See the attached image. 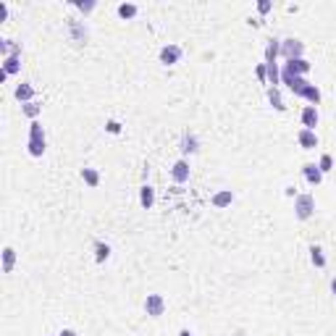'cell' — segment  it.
<instances>
[{
    "instance_id": "6da1fadb",
    "label": "cell",
    "mask_w": 336,
    "mask_h": 336,
    "mask_svg": "<svg viewBox=\"0 0 336 336\" xmlns=\"http://www.w3.org/2000/svg\"><path fill=\"white\" fill-rule=\"evenodd\" d=\"M312 210H315V200H312V195H297L294 197V213L300 221H308L312 216Z\"/></svg>"
},
{
    "instance_id": "7a4b0ae2",
    "label": "cell",
    "mask_w": 336,
    "mask_h": 336,
    "mask_svg": "<svg viewBox=\"0 0 336 336\" xmlns=\"http://www.w3.org/2000/svg\"><path fill=\"white\" fill-rule=\"evenodd\" d=\"M144 310H147V315L152 318H160L166 310V300L160 294H147V300H144Z\"/></svg>"
},
{
    "instance_id": "3957f363",
    "label": "cell",
    "mask_w": 336,
    "mask_h": 336,
    "mask_svg": "<svg viewBox=\"0 0 336 336\" xmlns=\"http://www.w3.org/2000/svg\"><path fill=\"white\" fill-rule=\"evenodd\" d=\"M281 50H284V58L286 60H297V58H302L305 45L300 40H284V42H281Z\"/></svg>"
},
{
    "instance_id": "277c9868",
    "label": "cell",
    "mask_w": 336,
    "mask_h": 336,
    "mask_svg": "<svg viewBox=\"0 0 336 336\" xmlns=\"http://www.w3.org/2000/svg\"><path fill=\"white\" fill-rule=\"evenodd\" d=\"M179 58H181V48H179V45H166V48L160 50V63H166V66L179 63Z\"/></svg>"
},
{
    "instance_id": "5b68a950",
    "label": "cell",
    "mask_w": 336,
    "mask_h": 336,
    "mask_svg": "<svg viewBox=\"0 0 336 336\" xmlns=\"http://www.w3.org/2000/svg\"><path fill=\"white\" fill-rule=\"evenodd\" d=\"M171 176H173V181H176V184H184V181H189V163H187V160H176V163H173Z\"/></svg>"
},
{
    "instance_id": "8992f818",
    "label": "cell",
    "mask_w": 336,
    "mask_h": 336,
    "mask_svg": "<svg viewBox=\"0 0 336 336\" xmlns=\"http://www.w3.org/2000/svg\"><path fill=\"white\" fill-rule=\"evenodd\" d=\"M302 173H305V179H308V184H312V187H318L320 181H323V173H320V168L315 163H308L302 168Z\"/></svg>"
},
{
    "instance_id": "52a82bcc",
    "label": "cell",
    "mask_w": 336,
    "mask_h": 336,
    "mask_svg": "<svg viewBox=\"0 0 336 336\" xmlns=\"http://www.w3.org/2000/svg\"><path fill=\"white\" fill-rule=\"evenodd\" d=\"M302 126L310 129V132H315V126H318V111H315V105H308V108L302 111Z\"/></svg>"
},
{
    "instance_id": "ba28073f",
    "label": "cell",
    "mask_w": 336,
    "mask_h": 336,
    "mask_svg": "<svg viewBox=\"0 0 336 336\" xmlns=\"http://www.w3.org/2000/svg\"><path fill=\"white\" fill-rule=\"evenodd\" d=\"M297 140H300L302 150H315L318 147V137H315V132H310V129H302V132L297 134Z\"/></svg>"
},
{
    "instance_id": "9c48e42d",
    "label": "cell",
    "mask_w": 336,
    "mask_h": 336,
    "mask_svg": "<svg viewBox=\"0 0 336 336\" xmlns=\"http://www.w3.org/2000/svg\"><path fill=\"white\" fill-rule=\"evenodd\" d=\"M152 202H155V189H152L150 184H144L142 189H140V205L142 208H152Z\"/></svg>"
},
{
    "instance_id": "30bf717a",
    "label": "cell",
    "mask_w": 336,
    "mask_h": 336,
    "mask_svg": "<svg viewBox=\"0 0 336 336\" xmlns=\"http://www.w3.org/2000/svg\"><path fill=\"white\" fill-rule=\"evenodd\" d=\"M231 202H234L231 189H221L218 195H213V205H216V208H226V205H231Z\"/></svg>"
},
{
    "instance_id": "8fae6325",
    "label": "cell",
    "mask_w": 336,
    "mask_h": 336,
    "mask_svg": "<svg viewBox=\"0 0 336 336\" xmlns=\"http://www.w3.org/2000/svg\"><path fill=\"white\" fill-rule=\"evenodd\" d=\"M310 260L315 268H326V255H323V250L318 247V244H312L310 247Z\"/></svg>"
},
{
    "instance_id": "7c38bea8",
    "label": "cell",
    "mask_w": 336,
    "mask_h": 336,
    "mask_svg": "<svg viewBox=\"0 0 336 336\" xmlns=\"http://www.w3.org/2000/svg\"><path fill=\"white\" fill-rule=\"evenodd\" d=\"M19 68H21V58H19V56H8V58L3 60V74H5V76H8V74H16Z\"/></svg>"
},
{
    "instance_id": "4fadbf2b",
    "label": "cell",
    "mask_w": 336,
    "mask_h": 336,
    "mask_svg": "<svg viewBox=\"0 0 336 336\" xmlns=\"http://www.w3.org/2000/svg\"><path fill=\"white\" fill-rule=\"evenodd\" d=\"M16 100H21V103H32V97H34V89L29 87V84H19L16 87Z\"/></svg>"
},
{
    "instance_id": "5bb4252c",
    "label": "cell",
    "mask_w": 336,
    "mask_h": 336,
    "mask_svg": "<svg viewBox=\"0 0 336 336\" xmlns=\"http://www.w3.org/2000/svg\"><path fill=\"white\" fill-rule=\"evenodd\" d=\"M82 179H84V184H89V187L100 184V173H97L95 168H82Z\"/></svg>"
},
{
    "instance_id": "9a60e30c",
    "label": "cell",
    "mask_w": 336,
    "mask_h": 336,
    "mask_svg": "<svg viewBox=\"0 0 336 336\" xmlns=\"http://www.w3.org/2000/svg\"><path fill=\"white\" fill-rule=\"evenodd\" d=\"M13 263H16V252H13L11 247L3 250V273H11L13 271Z\"/></svg>"
},
{
    "instance_id": "2e32d148",
    "label": "cell",
    "mask_w": 336,
    "mask_h": 336,
    "mask_svg": "<svg viewBox=\"0 0 336 336\" xmlns=\"http://www.w3.org/2000/svg\"><path fill=\"white\" fill-rule=\"evenodd\" d=\"M308 84H310V82L305 79V76H294V82L289 84V89H292L294 95H300V97H302V95H305V89H308Z\"/></svg>"
},
{
    "instance_id": "e0dca14e",
    "label": "cell",
    "mask_w": 336,
    "mask_h": 336,
    "mask_svg": "<svg viewBox=\"0 0 336 336\" xmlns=\"http://www.w3.org/2000/svg\"><path fill=\"white\" fill-rule=\"evenodd\" d=\"M108 257H111V247H108V244H103V242H97L95 244V260L97 263H105Z\"/></svg>"
},
{
    "instance_id": "ac0fdd59",
    "label": "cell",
    "mask_w": 336,
    "mask_h": 336,
    "mask_svg": "<svg viewBox=\"0 0 336 336\" xmlns=\"http://www.w3.org/2000/svg\"><path fill=\"white\" fill-rule=\"evenodd\" d=\"M29 152H32V155H42L45 152V137H32V140H29Z\"/></svg>"
},
{
    "instance_id": "d6986e66",
    "label": "cell",
    "mask_w": 336,
    "mask_h": 336,
    "mask_svg": "<svg viewBox=\"0 0 336 336\" xmlns=\"http://www.w3.org/2000/svg\"><path fill=\"white\" fill-rule=\"evenodd\" d=\"M276 53H279V40H268V48H265V63H276Z\"/></svg>"
},
{
    "instance_id": "ffe728a7",
    "label": "cell",
    "mask_w": 336,
    "mask_h": 336,
    "mask_svg": "<svg viewBox=\"0 0 336 336\" xmlns=\"http://www.w3.org/2000/svg\"><path fill=\"white\" fill-rule=\"evenodd\" d=\"M118 16L121 19H134L137 16V5L134 3H121L118 5Z\"/></svg>"
},
{
    "instance_id": "44dd1931",
    "label": "cell",
    "mask_w": 336,
    "mask_h": 336,
    "mask_svg": "<svg viewBox=\"0 0 336 336\" xmlns=\"http://www.w3.org/2000/svg\"><path fill=\"white\" fill-rule=\"evenodd\" d=\"M268 100H271V105H273L276 111H286V105L281 103V95H279V89H276V87H271V89H268Z\"/></svg>"
},
{
    "instance_id": "7402d4cb",
    "label": "cell",
    "mask_w": 336,
    "mask_h": 336,
    "mask_svg": "<svg viewBox=\"0 0 336 336\" xmlns=\"http://www.w3.org/2000/svg\"><path fill=\"white\" fill-rule=\"evenodd\" d=\"M305 100H310L312 105H318V100H320V89L315 87V84H308V89H305Z\"/></svg>"
},
{
    "instance_id": "603a6c76",
    "label": "cell",
    "mask_w": 336,
    "mask_h": 336,
    "mask_svg": "<svg viewBox=\"0 0 336 336\" xmlns=\"http://www.w3.org/2000/svg\"><path fill=\"white\" fill-rule=\"evenodd\" d=\"M265 71H268V79H271V84H273V87H276V84L281 82L279 66H276V63H265Z\"/></svg>"
},
{
    "instance_id": "cb8c5ba5",
    "label": "cell",
    "mask_w": 336,
    "mask_h": 336,
    "mask_svg": "<svg viewBox=\"0 0 336 336\" xmlns=\"http://www.w3.org/2000/svg\"><path fill=\"white\" fill-rule=\"evenodd\" d=\"M181 152H197V140L195 137H184V140H181Z\"/></svg>"
},
{
    "instance_id": "d4e9b609",
    "label": "cell",
    "mask_w": 336,
    "mask_h": 336,
    "mask_svg": "<svg viewBox=\"0 0 336 336\" xmlns=\"http://www.w3.org/2000/svg\"><path fill=\"white\" fill-rule=\"evenodd\" d=\"M318 168H320V173H328V171H331V168H334V158H331V155H328V152H326V155L320 158Z\"/></svg>"
},
{
    "instance_id": "484cf974",
    "label": "cell",
    "mask_w": 336,
    "mask_h": 336,
    "mask_svg": "<svg viewBox=\"0 0 336 336\" xmlns=\"http://www.w3.org/2000/svg\"><path fill=\"white\" fill-rule=\"evenodd\" d=\"M40 111H42V105H40V103H34V100H32V103H24V113H27L29 118H34Z\"/></svg>"
},
{
    "instance_id": "4316f807",
    "label": "cell",
    "mask_w": 336,
    "mask_h": 336,
    "mask_svg": "<svg viewBox=\"0 0 336 336\" xmlns=\"http://www.w3.org/2000/svg\"><path fill=\"white\" fill-rule=\"evenodd\" d=\"M105 129H108L111 134H118V132H121V124H118V121H108V124H105Z\"/></svg>"
},
{
    "instance_id": "83f0119b",
    "label": "cell",
    "mask_w": 336,
    "mask_h": 336,
    "mask_svg": "<svg viewBox=\"0 0 336 336\" xmlns=\"http://www.w3.org/2000/svg\"><path fill=\"white\" fill-rule=\"evenodd\" d=\"M76 8H79V11H84V13H89V11L95 8V3H76Z\"/></svg>"
},
{
    "instance_id": "f1b7e54d",
    "label": "cell",
    "mask_w": 336,
    "mask_h": 336,
    "mask_svg": "<svg viewBox=\"0 0 336 336\" xmlns=\"http://www.w3.org/2000/svg\"><path fill=\"white\" fill-rule=\"evenodd\" d=\"M257 11H260V13H268V11H271V3H268V0H260V3H257Z\"/></svg>"
},
{
    "instance_id": "f546056e",
    "label": "cell",
    "mask_w": 336,
    "mask_h": 336,
    "mask_svg": "<svg viewBox=\"0 0 336 336\" xmlns=\"http://www.w3.org/2000/svg\"><path fill=\"white\" fill-rule=\"evenodd\" d=\"M32 137H45V134H42V129H40V124H37V121H32Z\"/></svg>"
},
{
    "instance_id": "4dcf8cb0",
    "label": "cell",
    "mask_w": 336,
    "mask_h": 336,
    "mask_svg": "<svg viewBox=\"0 0 336 336\" xmlns=\"http://www.w3.org/2000/svg\"><path fill=\"white\" fill-rule=\"evenodd\" d=\"M265 76H268V71H265V66H257V79L265 82Z\"/></svg>"
},
{
    "instance_id": "1f68e13d",
    "label": "cell",
    "mask_w": 336,
    "mask_h": 336,
    "mask_svg": "<svg viewBox=\"0 0 336 336\" xmlns=\"http://www.w3.org/2000/svg\"><path fill=\"white\" fill-rule=\"evenodd\" d=\"M58 336H76V331H71V328H63V331H60Z\"/></svg>"
},
{
    "instance_id": "d6a6232c",
    "label": "cell",
    "mask_w": 336,
    "mask_h": 336,
    "mask_svg": "<svg viewBox=\"0 0 336 336\" xmlns=\"http://www.w3.org/2000/svg\"><path fill=\"white\" fill-rule=\"evenodd\" d=\"M179 336H195V334H192V331H187V328H184V331H181Z\"/></svg>"
},
{
    "instance_id": "836d02e7",
    "label": "cell",
    "mask_w": 336,
    "mask_h": 336,
    "mask_svg": "<svg viewBox=\"0 0 336 336\" xmlns=\"http://www.w3.org/2000/svg\"><path fill=\"white\" fill-rule=\"evenodd\" d=\"M331 292H334V294H336V279H334V281H331Z\"/></svg>"
}]
</instances>
